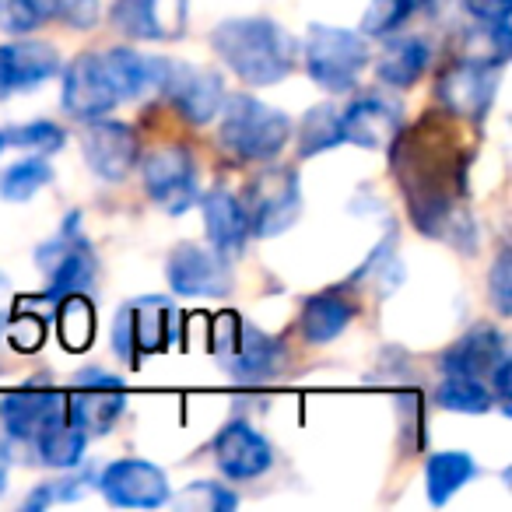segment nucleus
Segmentation results:
<instances>
[{
	"label": "nucleus",
	"mask_w": 512,
	"mask_h": 512,
	"mask_svg": "<svg viewBox=\"0 0 512 512\" xmlns=\"http://www.w3.org/2000/svg\"><path fill=\"white\" fill-rule=\"evenodd\" d=\"M172 309L162 299H141L116 313L113 323V351L123 362L137 365V358L148 351H162L169 344Z\"/></svg>",
	"instance_id": "obj_9"
},
{
	"label": "nucleus",
	"mask_w": 512,
	"mask_h": 512,
	"mask_svg": "<svg viewBox=\"0 0 512 512\" xmlns=\"http://www.w3.org/2000/svg\"><path fill=\"white\" fill-rule=\"evenodd\" d=\"M144 190L162 211L183 214L190 204H197V169L183 144H162L141 165Z\"/></svg>",
	"instance_id": "obj_7"
},
{
	"label": "nucleus",
	"mask_w": 512,
	"mask_h": 512,
	"mask_svg": "<svg viewBox=\"0 0 512 512\" xmlns=\"http://www.w3.org/2000/svg\"><path fill=\"white\" fill-rule=\"evenodd\" d=\"M169 285L176 295H225L228 271L218 253H207L197 242H183L169 256Z\"/></svg>",
	"instance_id": "obj_19"
},
{
	"label": "nucleus",
	"mask_w": 512,
	"mask_h": 512,
	"mask_svg": "<svg viewBox=\"0 0 512 512\" xmlns=\"http://www.w3.org/2000/svg\"><path fill=\"white\" fill-rule=\"evenodd\" d=\"M8 302H11V285L8 278H0V327L8 323Z\"/></svg>",
	"instance_id": "obj_42"
},
{
	"label": "nucleus",
	"mask_w": 512,
	"mask_h": 512,
	"mask_svg": "<svg viewBox=\"0 0 512 512\" xmlns=\"http://www.w3.org/2000/svg\"><path fill=\"white\" fill-rule=\"evenodd\" d=\"M123 379L106 369H81L78 386L67 397V418L85 435H106L123 414Z\"/></svg>",
	"instance_id": "obj_8"
},
{
	"label": "nucleus",
	"mask_w": 512,
	"mask_h": 512,
	"mask_svg": "<svg viewBox=\"0 0 512 512\" xmlns=\"http://www.w3.org/2000/svg\"><path fill=\"white\" fill-rule=\"evenodd\" d=\"M498 85V67H484L474 60H456L442 71L439 99L460 120H481L491 106V95Z\"/></svg>",
	"instance_id": "obj_14"
},
{
	"label": "nucleus",
	"mask_w": 512,
	"mask_h": 512,
	"mask_svg": "<svg viewBox=\"0 0 512 512\" xmlns=\"http://www.w3.org/2000/svg\"><path fill=\"white\" fill-rule=\"evenodd\" d=\"M36 442H39V460H43L46 467L74 470L81 463V456H85L88 435L81 432L71 418H60V421H53Z\"/></svg>",
	"instance_id": "obj_26"
},
{
	"label": "nucleus",
	"mask_w": 512,
	"mask_h": 512,
	"mask_svg": "<svg viewBox=\"0 0 512 512\" xmlns=\"http://www.w3.org/2000/svg\"><path fill=\"white\" fill-rule=\"evenodd\" d=\"M509 372H512V362L509 358H502V362H495V369L488 372L491 386H495V397L502 407H509Z\"/></svg>",
	"instance_id": "obj_41"
},
{
	"label": "nucleus",
	"mask_w": 512,
	"mask_h": 512,
	"mask_svg": "<svg viewBox=\"0 0 512 512\" xmlns=\"http://www.w3.org/2000/svg\"><path fill=\"white\" fill-rule=\"evenodd\" d=\"M102 57H106L109 74H113L116 88H120V99L141 95L158 85V57H141V53L127 50V46H116V50L102 53Z\"/></svg>",
	"instance_id": "obj_25"
},
{
	"label": "nucleus",
	"mask_w": 512,
	"mask_h": 512,
	"mask_svg": "<svg viewBox=\"0 0 512 512\" xmlns=\"http://www.w3.org/2000/svg\"><path fill=\"white\" fill-rule=\"evenodd\" d=\"M369 64V46L358 32L313 25L306 39V71L327 92H348Z\"/></svg>",
	"instance_id": "obj_4"
},
{
	"label": "nucleus",
	"mask_w": 512,
	"mask_h": 512,
	"mask_svg": "<svg viewBox=\"0 0 512 512\" xmlns=\"http://www.w3.org/2000/svg\"><path fill=\"white\" fill-rule=\"evenodd\" d=\"M67 418V397H60L50 383H36L32 379L29 386L22 390L8 393V397L0 400V425L11 439H22V442H36L53 421Z\"/></svg>",
	"instance_id": "obj_10"
},
{
	"label": "nucleus",
	"mask_w": 512,
	"mask_h": 512,
	"mask_svg": "<svg viewBox=\"0 0 512 512\" xmlns=\"http://www.w3.org/2000/svg\"><path fill=\"white\" fill-rule=\"evenodd\" d=\"M491 281V302H495L498 316H509L512 313V256L509 249L495 256V267L488 274Z\"/></svg>",
	"instance_id": "obj_37"
},
{
	"label": "nucleus",
	"mask_w": 512,
	"mask_h": 512,
	"mask_svg": "<svg viewBox=\"0 0 512 512\" xmlns=\"http://www.w3.org/2000/svg\"><path fill=\"white\" fill-rule=\"evenodd\" d=\"M60 341H64L67 351H85L95 337V309L92 302L85 299L81 292L64 295L60 299Z\"/></svg>",
	"instance_id": "obj_27"
},
{
	"label": "nucleus",
	"mask_w": 512,
	"mask_h": 512,
	"mask_svg": "<svg viewBox=\"0 0 512 512\" xmlns=\"http://www.w3.org/2000/svg\"><path fill=\"white\" fill-rule=\"evenodd\" d=\"M211 46L221 64L232 67L246 85H278L295 67V39L271 18H232L211 32Z\"/></svg>",
	"instance_id": "obj_1"
},
{
	"label": "nucleus",
	"mask_w": 512,
	"mask_h": 512,
	"mask_svg": "<svg viewBox=\"0 0 512 512\" xmlns=\"http://www.w3.org/2000/svg\"><path fill=\"white\" fill-rule=\"evenodd\" d=\"M435 400L446 411H460V414L491 411V390L474 376H446L439 390H435Z\"/></svg>",
	"instance_id": "obj_29"
},
{
	"label": "nucleus",
	"mask_w": 512,
	"mask_h": 512,
	"mask_svg": "<svg viewBox=\"0 0 512 512\" xmlns=\"http://www.w3.org/2000/svg\"><path fill=\"white\" fill-rule=\"evenodd\" d=\"M120 102L113 74L106 67L102 53H81L74 64H67L64 74V109L78 120H95L109 113Z\"/></svg>",
	"instance_id": "obj_12"
},
{
	"label": "nucleus",
	"mask_w": 512,
	"mask_h": 512,
	"mask_svg": "<svg viewBox=\"0 0 512 512\" xmlns=\"http://www.w3.org/2000/svg\"><path fill=\"white\" fill-rule=\"evenodd\" d=\"M242 214H246V228L253 235H278L299 218V179L288 169L260 172L253 183L246 186V197L239 200Z\"/></svg>",
	"instance_id": "obj_5"
},
{
	"label": "nucleus",
	"mask_w": 512,
	"mask_h": 512,
	"mask_svg": "<svg viewBox=\"0 0 512 512\" xmlns=\"http://www.w3.org/2000/svg\"><path fill=\"white\" fill-rule=\"evenodd\" d=\"M200 207H204V225H207V235H211L214 253H218L221 260L239 256L249 235L239 197H232L228 190H211V193H204Z\"/></svg>",
	"instance_id": "obj_21"
},
{
	"label": "nucleus",
	"mask_w": 512,
	"mask_h": 512,
	"mask_svg": "<svg viewBox=\"0 0 512 512\" xmlns=\"http://www.w3.org/2000/svg\"><path fill=\"white\" fill-rule=\"evenodd\" d=\"M221 144L242 162H271L292 137V120L281 109L253 99L232 95L221 102Z\"/></svg>",
	"instance_id": "obj_2"
},
{
	"label": "nucleus",
	"mask_w": 512,
	"mask_h": 512,
	"mask_svg": "<svg viewBox=\"0 0 512 512\" xmlns=\"http://www.w3.org/2000/svg\"><path fill=\"white\" fill-rule=\"evenodd\" d=\"M341 144V113L334 106H316L306 113L299 127V155L313 158Z\"/></svg>",
	"instance_id": "obj_28"
},
{
	"label": "nucleus",
	"mask_w": 512,
	"mask_h": 512,
	"mask_svg": "<svg viewBox=\"0 0 512 512\" xmlns=\"http://www.w3.org/2000/svg\"><path fill=\"white\" fill-rule=\"evenodd\" d=\"M158 92H165L176 109L190 123H211L225 102V85L214 71H200L186 60H162L158 57Z\"/></svg>",
	"instance_id": "obj_6"
},
{
	"label": "nucleus",
	"mask_w": 512,
	"mask_h": 512,
	"mask_svg": "<svg viewBox=\"0 0 512 512\" xmlns=\"http://www.w3.org/2000/svg\"><path fill=\"white\" fill-rule=\"evenodd\" d=\"M214 463L228 481H253L267 474L274 463V449L264 435L246 421H228L214 439Z\"/></svg>",
	"instance_id": "obj_15"
},
{
	"label": "nucleus",
	"mask_w": 512,
	"mask_h": 512,
	"mask_svg": "<svg viewBox=\"0 0 512 512\" xmlns=\"http://www.w3.org/2000/svg\"><path fill=\"white\" fill-rule=\"evenodd\" d=\"M502 358H505V337L498 334L491 323H477V327H470L467 334L442 355V372H446V376L484 379Z\"/></svg>",
	"instance_id": "obj_20"
},
{
	"label": "nucleus",
	"mask_w": 512,
	"mask_h": 512,
	"mask_svg": "<svg viewBox=\"0 0 512 512\" xmlns=\"http://www.w3.org/2000/svg\"><path fill=\"white\" fill-rule=\"evenodd\" d=\"M428 60H432V46L421 36H393L386 43V50L379 53L376 74L379 81H386L393 88H411L425 74Z\"/></svg>",
	"instance_id": "obj_22"
},
{
	"label": "nucleus",
	"mask_w": 512,
	"mask_h": 512,
	"mask_svg": "<svg viewBox=\"0 0 512 512\" xmlns=\"http://www.w3.org/2000/svg\"><path fill=\"white\" fill-rule=\"evenodd\" d=\"M463 8L481 25H509L512 0H463Z\"/></svg>",
	"instance_id": "obj_40"
},
{
	"label": "nucleus",
	"mask_w": 512,
	"mask_h": 512,
	"mask_svg": "<svg viewBox=\"0 0 512 512\" xmlns=\"http://www.w3.org/2000/svg\"><path fill=\"white\" fill-rule=\"evenodd\" d=\"M102 495L120 509H155L169 502V481L148 460H116L102 470Z\"/></svg>",
	"instance_id": "obj_13"
},
{
	"label": "nucleus",
	"mask_w": 512,
	"mask_h": 512,
	"mask_svg": "<svg viewBox=\"0 0 512 512\" xmlns=\"http://www.w3.org/2000/svg\"><path fill=\"white\" fill-rule=\"evenodd\" d=\"M8 470H11L8 449H4V442H0V495H4V488H8Z\"/></svg>",
	"instance_id": "obj_43"
},
{
	"label": "nucleus",
	"mask_w": 512,
	"mask_h": 512,
	"mask_svg": "<svg viewBox=\"0 0 512 512\" xmlns=\"http://www.w3.org/2000/svg\"><path fill=\"white\" fill-rule=\"evenodd\" d=\"M78 477H67V481H46L39 484L36 491L29 495V502H25V509H43V505L50 502H71V498H78Z\"/></svg>",
	"instance_id": "obj_39"
},
{
	"label": "nucleus",
	"mask_w": 512,
	"mask_h": 512,
	"mask_svg": "<svg viewBox=\"0 0 512 512\" xmlns=\"http://www.w3.org/2000/svg\"><path fill=\"white\" fill-rule=\"evenodd\" d=\"M60 71V53L50 43L22 39L0 46V95H15L36 88Z\"/></svg>",
	"instance_id": "obj_18"
},
{
	"label": "nucleus",
	"mask_w": 512,
	"mask_h": 512,
	"mask_svg": "<svg viewBox=\"0 0 512 512\" xmlns=\"http://www.w3.org/2000/svg\"><path fill=\"white\" fill-rule=\"evenodd\" d=\"M400 137V113L379 95H362L341 113V141L365 151H383Z\"/></svg>",
	"instance_id": "obj_17"
},
{
	"label": "nucleus",
	"mask_w": 512,
	"mask_h": 512,
	"mask_svg": "<svg viewBox=\"0 0 512 512\" xmlns=\"http://www.w3.org/2000/svg\"><path fill=\"white\" fill-rule=\"evenodd\" d=\"M81 148H85V162L106 183H123L137 165V155H141V141H137L130 123L99 120V116L81 130Z\"/></svg>",
	"instance_id": "obj_11"
},
{
	"label": "nucleus",
	"mask_w": 512,
	"mask_h": 512,
	"mask_svg": "<svg viewBox=\"0 0 512 512\" xmlns=\"http://www.w3.org/2000/svg\"><path fill=\"white\" fill-rule=\"evenodd\" d=\"M4 137V144H15V148H25V151H36V155H57L64 148L67 134L50 120H32V123H22V127H11Z\"/></svg>",
	"instance_id": "obj_33"
},
{
	"label": "nucleus",
	"mask_w": 512,
	"mask_h": 512,
	"mask_svg": "<svg viewBox=\"0 0 512 512\" xmlns=\"http://www.w3.org/2000/svg\"><path fill=\"white\" fill-rule=\"evenodd\" d=\"M8 327V341L15 351H39L43 348V337H46V327H43V316H32V313H15Z\"/></svg>",
	"instance_id": "obj_35"
},
{
	"label": "nucleus",
	"mask_w": 512,
	"mask_h": 512,
	"mask_svg": "<svg viewBox=\"0 0 512 512\" xmlns=\"http://www.w3.org/2000/svg\"><path fill=\"white\" fill-rule=\"evenodd\" d=\"M176 502H179V505L197 502L200 509H232V505H235V495H232V491L221 488V484L197 481V484H190V488H186L183 495L176 498Z\"/></svg>",
	"instance_id": "obj_38"
},
{
	"label": "nucleus",
	"mask_w": 512,
	"mask_h": 512,
	"mask_svg": "<svg viewBox=\"0 0 512 512\" xmlns=\"http://www.w3.org/2000/svg\"><path fill=\"white\" fill-rule=\"evenodd\" d=\"M53 179V169L43 162V158H25V162L8 165V172L0 176V197L11 200V204H22V200H32L46 183Z\"/></svg>",
	"instance_id": "obj_30"
},
{
	"label": "nucleus",
	"mask_w": 512,
	"mask_h": 512,
	"mask_svg": "<svg viewBox=\"0 0 512 512\" xmlns=\"http://www.w3.org/2000/svg\"><path fill=\"white\" fill-rule=\"evenodd\" d=\"M477 474L474 460L470 453H460V449H446V453H435L428 456V467H425V491H428V502L432 505H446L470 477Z\"/></svg>",
	"instance_id": "obj_23"
},
{
	"label": "nucleus",
	"mask_w": 512,
	"mask_h": 512,
	"mask_svg": "<svg viewBox=\"0 0 512 512\" xmlns=\"http://www.w3.org/2000/svg\"><path fill=\"white\" fill-rule=\"evenodd\" d=\"M36 25H43V15L36 11L32 0H0V29L4 32H32Z\"/></svg>",
	"instance_id": "obj_36"
},
{
	"label": "nucleus",
	"mask_w": 512,
	"mask_h": 512,
	"mask_svg": "<svg viewBox=\"0 0 512 512\" xmlns=\"http://www.w3.org/2000/svg\"><path fill=\"white\" fill-rule=\"evenodd\" d=\"M505 57H509V25H481V29L467 32L463 60H474V64L484 67H502Z\"/></svg>",
	"instance_id": "obj_32"
},
{
	"label": "nucleus",
	"mask_w": 512,
	"mask_h": 512,
	"mask_svg": "<svg viewBox=\"0 0 512 512\" xmlns=\"http://www.w3.org/2000/svg\"><path fill=\"white\" fill-rule=\"evenodd\" d=\"M211 348L221 369L232 379H246V383H260V379L274 376L281 365V344L264 330L242 323L239 313H221L214 320Z\"/></svg>",
	"instance_id": "obj_3"
},
{
	"label": "nucleus",
	"mask_w": 512,
	"mask_h": 512,
	"mask_svg": "<svg viewBox=\"0 0 512 512\" xmlns=\"http://www.w3.org/2000/svg\"><path fill=\"white\" fill-rule=\"evenodd\" d=\"M113 22L130 39H162V22H158V0H116Z\"/></svg>",
	"instance_id": "obj_31"
},
{
	"label": "nucleus",
	"mask_w": 512,
	"mask_h": 512,
	"mask_svg": "<svg viewBox=\"0 0 512 512\" xmlns=\"http://www.w3.org/2000/svg\"><path fill=\"white\" fill-rule=\"evenodd\" d=\"M351 316H355V309H351L341 295H334V292L316 295V299H309L306 309H302V334H306L309 344H327L348 330Z\"/></svg>",
	"instance_id": "obj_24"
},
{
	"label": "nucleus",
	"mask_w": 512,
	"mask_h": 512,
	"mask_svg": "<svg viewBox=\"0 0 512 512\" xmlns=\"http://www.w3.org/2000/svg\"><path fill=\"white\" fill-rule=\"evenodd\" d=\"M39 264L50 274V299L85 292L95 278V256L78 232H67L57 242H46L39 249Z\"/></svg>",
	"instance_id": "obj_16"
},
{
	"label": "nucleus",
	"mask_w": 512,
	"mask_h": 512,
	"mask_svg": "<svg viewBox=\"0 0 512 512\" xmlns=\"http://www.w3.org/2000/svg\"><path fill=\"white\" fill-rule=\"evenodd\" d=\"M425 0H372L369 11L362 18V32L365 36H393L400 25L407 22L414 8H421Z\"/></svg>",
	"instance_id": "obj_34"
},
{
	"label": "nucleus",
	"mask_w": 512,
	"mask_h": 512,
	"mask_svg": "<svg viewBox=\"0 0 512 512\" xmlns=\"http://www.w3.org/2000/svg\"><path fill=\"white\" fill-rule=\"evenodd\" d=\"M0 148H4V137H0Z\"/></svg>",
	"instance_id": "obj_44"
}]
</instances>
